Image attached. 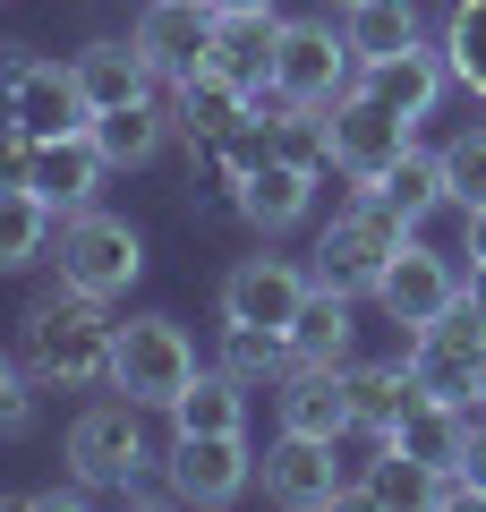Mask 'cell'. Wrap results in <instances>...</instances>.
<instances>
[{
    "label": "cell",
    "instance_id": "6da1fadb",
    "mask_svg": "<svg viewBox=\"0 0 486 512\" xmlns=\"http://www.w3.org/2000/svg\"><path fill=\"white\" fill-rule=\"evenodd\" d=\"M18 342H26V376H35L43 393H94V384H111L120 316H111V299H86V291H69V282H52V291L26 299Z\"/></svg>",
    "mask_w": 486,
    "mask_h": 512
},
{
    "label": "cell",
    "instance_id": "7a4b0ae2",
    "mask_svg": "<svg viewBox=\"0 0 486 512\" xmlns=\"http://www.w3.org/2000/svg\"><path fill=\"white\" fill-rule=\"evenodd\" d=\"M401 239H410V222H401L393 205L376 197V188H359V197L333 205V222L316 231L307 274L333 282V291H350V299H376V282H384V265L401 256Z\"/></svg>",
    "mask_w": 486,
    "mask_h": 512
},
{
    "label": "cell",
    "instance_id": "3957f363",
    "mask_svg": "<svg viewBox=\"0 0 486 512\" xmlns=\"http://www.w3.org/2000/svg\"><path fill=\"white\" fill-rule=\"evenodd\" d=\"M145 470H162V453L145 444V402L111 393V402H86V410L69 419V478L120 495L128 478H145Z\"/></svg>",
    "mask_w": 486,
    "mask_h": 512
},
{
    "label": "cell",
    "instance_id": "277c9868",
    "mask_svg": "<svg viewBox=\"0 0 486 512\" xmlns=\"http://www.w3.org/2000/svg\"><path fill=\"white\" fill-rule=\"evenodd\" d=\"M52 265H60V282H69V291H86V299H120L128 282L145 274V239L128 231L120 214H103V205H77V214H60Z\"/></svg>",
    "mask_w": 486,
    "mask_h": 512
},
{
    "label": "cell",
    "instance_id": "5b68a950",
    "mask_svg": "<svg viewBox=\"0 0 486 512\" xmlns=\"http://www.w3.org/2000/svg\"><path fill=\"white\" fill-rule=\"evenodd\" d=\"M197 384V342L180 333V316H128L120 325V350H111V393L145 410H171Z\"/></svg>",
    "mask_w": 486,
    "mask_h": 512
},
{
    "label": "cell",
    "instance_id": "8992f818",
    "mask_svg": "<svg viewBox=\"0 0 486 512\" xmlns=\"http://www.w3.org/2000/svg\"><path fill=\"white\" fill-rule=\"evenodd\" d=\"M359 77V52L333 18H282V52H273V94L282 103H333Z\"/></svg>",
    "mask_w": 486,
    "mask_h": 512
},
{
    "label": "cell",
    "instance_id": "52a82bcc",
    "mask_svg": "<svg viewBox=\"0 0 486 512\" xmlns=\"http://www.w3.org/2000/svg\"><path fill=\"white\" fill-rule=\"evenodd\" d=\"M307 291H316V274H307L299 256H239L231 274H222V325H265V333H290L307 308Z\"/></svg>",
    "mask_w": 486,
    "mask_h": 512
},
{
    "label": "cell",
    "instance_id": "ba28073f",
    "mask_svg": "<svg viewBox=\"0 0 486 512\" xmlns=\"http://www.w3.org/2000/svg\"><path fill=\"white\" fill-rule=\"evenodd\" d=\"M324 120H333V171H342V180H359V188H376L384 171L401 163V154H410V120H401V111H384L376 94H333V103H324Z\"/></svg>",
    "mask_w": 486,
    "mask_h": 512
},
{
    "label": "cell",
    "instance_id": "9c48e42d",
    "mask_svg": "<svg viewBox=\"0 0 486 512\" xmlns=\"http://www.w3.org/2000/svg\"><path fill=\"white\" fill-rule=\"evenodd\" d=\"M256 478H265L273 504L324 512V504H342L350 461H342V444H333V436H299V427H282V436L265 444V461H256Z\"/></svg>",
    "mask_w": 486,
    "mask_h": 512
},
{
    "label": "cell",
    "instance_id": "30bf717a",
    "mask_svg": "<svg viewBox=\"0 0 486 512\" xmlns=\"http://www.w3.org/2000/svg\"><path fill=\"white\" fill-rule=\"evenodd\" d=\"M376 308L393 316V325H435L444 308H461V265H452L444 248H427V239H401V256L384 265V282H376Z\"/></svg>",
    "mask_w": 486,
    "mask_h": 512
},
{
    "label": "cell",
    "instance_id": "8fae6325",
    "mask_svg": "<svg viewBox=\"0 0 486 512\" xmlns=\"http://www.w3.org/2000/svg\"><path fill=\"white\" fill-rule=\"evenodd\" d=\"M478 350H486V316L469 308H444L435 325H418L410 333V367H418V384L427 393H444V402H469L478 393Z\"/></svg>",
    "mask_w": 486,
    "mask_h": 512
},
{
    "label": "cell",
    "instance_id": "7c38bea8",
    "mask_svg": "<svg viewBox=\"0 0 486 512\" xmlns=\"http://www.w3.org/2000/svg\"><path fill=\"white\" fill-rule=\"evenodd\" d=\"M214 0H145V18H137V52L154 60V77L162 86H180V77H197L205 69V52H214Z\"/></svg>",
    "mask_w": 486,
    "mask_h": 512
},
{
    "label": "cell",
    "instance_id": "4fadbf2b",
    "mask_svg": "<svg viewBox=\"0 0 486 512\" xmlns=\"http://www.w3.org/2000/svg\"><path fill=\"white\" fill-rule=\"evenodd\" d=\"M359 94H376L384 111H401V120H427L435 103L452 94V60H444V43H401V52H384V60H359V77H350Z\"/></svg>",
    "mask_w": 486,
    "mask_h": 512
},
{
    "label": "cell",
    "instance_id": "5bb4252c",
    "mask_svg": "<svg viewBox=\"0 0 486 512\" xmlns=\"http://www.w3.org/2000/svg\"><path fill=\"white\" fill-rule=\"evenodd\" d=\"M162 478H171L180 504H231V495H248L256 453H248V436H171Z\"/></svg>",
    "mask_w": 486,
    "mask_h": 512
},
{
    "label": "cell",
    "instance_id": "9a60e30c",
    "mask_svg": "<svg viewBox=\"0 0 486 512\" xmlns=\"http://www.w3.org/2000/svg\"><path fill=\"white\" fill-rule=\"evenodd\" d=\"M342 384H350V436H367V444H384L427 402V384H418L410 359H342Z\"/></svg>",
    "mask_w": 486,
    "mask_h": 512
},
{
    "label": "cell",
    "instance_id": "2e32d148",
    "mask_svg": "<svg viewBox=\"0 0 486 512\" xmlns=\"http://www.w3.org/2000/svg\"><path fill=\"white\" fill-rule=\"evenodd\" d=\"M18 128L26 137H77V128H94L77 60H26L18 69Z\"/></svg>",
    "mask_w": 486,
    "mask_h": 512
},
{
    "label": "cell",
    "instance_id": "e0dca14e",
    "mask_svg": "<svg viewBox=\"0 0 486 512\" xmlns=\"http://www.w3.org/2000/svg\"><path fill=\"white\" fill-rule=\"evenodd\" d=\"M273 52H282V18H273V9H222L205 69H222L248 94H273Z\"/></svg>",
    "mask_w": 486,
    "mask_h": 512
},
{
    "label": "cell",
    "instance_id": "ac0fdd59",
    "mask_svg": "<svg viewBox=\"0 0 486 512\" xmlns=\"http://www.w3.org/2000/svg\"><path fill=\"white\" fill-rule=\"evenodd\" d=\"M273 402H282V427H299V436H333V444L350 436V384L333 359H290Z\"/></svg>",
    "mask_w": 486,
    "mask_h": 512
},
{
    "label": "cell",
    "instance_id": "d6986e66",
    "mask_svg": "<svg viewBox=\"0 0 486 512\" xmlns=\"http://www.w3.org/2000/svg\"><path fill=\"white\" fill-rule=\"evenodd\" d=\"M103 146H94V128H77V137H43L35 146V197L52 205V214H77V205H94V188H103Z\"/></svg>",
    "mask_w": 486,
    "mask_h": 512
},
{
    "label": "cell",
    "instance_id": "ffe728a7",
    "mask_svg": "<svg viewBox=\"0 0 486 512\" xmlns=\"http://www.w3.org/2000/svg\"><path fill=\"white\" fill-rule=\"evenodd\" d=\"M171 137H180V120H171V103H154V94L94 111V146H103V163H111V171H145L162 146H171Z\"/></svg>",
    "mask_w": 486,
    "mask_h": 512
},
{
    "label": "cell",
    "instance_id": "44dd1931",
    "mask_svg": "<svg viewBox=\"0 0 486 512\" xmlns=\"http://www.w3.org/2000/svg\"><path fill=\"white\" fill-rule=\"evenodd\" d=\"M248 111H256V94L231 86L222 69H197V77H180V86H171V120H180V146H188V154L214 146L222 128H239Z\"/></svg>",
    "mask_w": 486,
    "mask_h": 512
},
{
    "label": "cell",
    "instance_id": "7402d4cb",
    "mask_svg": "<svg viewBox=\"0 0 486 512\" xmlns=\"http://www.w3.org/2000/svg\"><path fill=\"white\" fill-rule=\"evenodd\" d=\"M316 188H324L316 171H299V163H282V154H273V163L239 188V222H256L265 239H282V231H299V222L316 214Z\"/></svg>",
    "mask_w": 486,
    "mask_h": 512
},
{
    "label": "cell",
    "instance_id": "603a6c76",
    "mask_svg": "<svg viewBox=\"0 0 486 512\" xmlns=\"http://www.w3.org/2000/svg\"><path fill=\"white\" fill-rule=\"evenodd\" d=\"M77 86H86L94 111H111V103H137V94H154L162 77H154V60H145L137 43L103 35V43H86V52H77Z\"/></svg>",
    "mask_w": 486,
    "mask_h": 512
},
{
    "label": "cell",
    "instance_id": "cb8c5ba5",
    "mask_svg": "<svg viewBox=\"0 0 486 512\" xmlns=\"http://www.w3.org/2000/svg\"><path fill=\"white\" fill-rule=\"evenodd\" d=\"M171 436H248V384L239 376H197L180 393V402H171Z\"/></svg>",
    "mask_w": 486,
    "mask_h": 512
},
{
    "label": "cell",
    "instance_id": "d4e9b609",
    "mask_svg": "<svg viewBox=\"0 0 486 512\" xmlns=\"http://www.w3.org/2000/svg\"><path fill=\"white\" fill-rule=\"evenodd\" d=\"M384 444H401V453L427 461V470H452V461H461V444H469V402H444V393H427V402H418Z\"/></svg>",
    "mask_w": 486,
    "mask_h": 512
},
{
    "label": "cell",
    "instance_id": "484cf974",
    "mask_svg": "<svg viewBox=\"0 0 486 512\" xmlns=\"http://www.w3.org/2000/svg\"><path fill=\"white\" fill-rule=\"evenodd\" d=\"M60 239V214L35 197V188H0V274H26L43 265Z\"/></svg>",
    "mask_w": 486,
    "mask_h": 512
},
{
    "label": "cell",
    "instance_id": "4316f807",
    "mask_svg": "<svg viewBox=\"0 0 486 512\" xmlns=\"http://www.w3.org/2000/svg\"><path fill=\"white\" fill-rule=\"evenodd\" d=\"M350 333H359V316H350V291H333V282H316L299 308V325H290V359H350Z\"/></svg>",
    "mask_w": 486,
    "mask_h": 512
},
{
    "label": "cell",
    "instance_id": "83f0119b",
    "mask_svg": "<svg viewBox=\"0 0 486 512\" xmlns=\"http://www.w3.org/2000/svg\"><path fill=\"white\" fill-rule=\"evenodd\" d=\"M376 197H384V205H393V214L418 231L435 205H452V188H444V146H435V154H427V146H410V154H401V163L376 180Z\"/></svg>",
    "mask_w": 486,
    "mask_h": 512
},
{
    "label": "cell",
    "instance_id": "f1b7e54d",
    "mask_svg": "<svg viewBox=\"0 0 486 512\" xmlns=\"http://www.w3.org/2000/svg\"><path fill=\"white\" fill-rule=\"evenodd\" d=\"M222 376H239L248 393H273L290 376V333H265V325H222Z\"/></svg>",
    "mask_w": 486,
    "mask_h": 512
},
{
    "label": "cell",
    "instance_id": "f546056e",
    "mask_svg": "<svg viewBox=\"0 0 486 512\" xmlns=\"http://www.w3.org/2000/svg\"><path fill=\"white\" fill-rule=\"evenodd\" d=\"M342 35H350L359 60H384V52H401V43H418V0H350Z\"/></svg>",
    "mask_w": 486,
    "mask_h": 512
},
{
    "label": "cell",
    "instance_id": "4dcf8cb0",
    "mask_svg": "<svg viewBox=\"0 0 486 512\" xmlns=\"http://www.w3.org/2000/svg\"><path fill=\"white\" fill-rule=\"evenodd\" d=\"M444 60H452V86H469V94L486 103V0H452Z\"/></svg>",
    "mask_w": 486,
    "mask_h": 512
},
{
    "label": "cell",
    "instance_id": "1f68e13d",
    "mask_svg": "<svg viewBox=\"0 0 486 512\" xmlns=\"http://www.w3.org/2000/svg\"><path fill=\"white\" fill-rule=\"evenodd\" d=\"M444 188H452L461 214H478V205H486V128H461V137L444 146Z\"/></svg>",
    "mask_w": 486,
    "mask_h": 512
},
{
    "label": "cell",
    "instance_id": "d6a6232c",
    "mask_svg": "<svg viewBox=\"0 0 486 512\" xmlns=\"http://www.w3.org/2000/svg\"><path fill=\"white\" fill-rule=\"evenodd\" d=\"M35 376H18V359L0 350V436H35Z\"/></svg>",
    "mask_w": 486,
    "mask_h": 512
},
{
    "label": "cell",
    "instance_id": "836d02e7",
    "mask_svg": "<svg viewBox=\"0 0 486 512\" xmlns=\"http://www.w3.org/2000/svg\"><path fill=\"white\" fill-rule=\"evenodd\" d=\"M35 52H18V43H0V137H9V128H18V69Z\"/></svg>",
    "mask_w": 486,
    "mask_h": 512
},
{
    "label": "cell",
    "instance_id": "e575fe53",
    "mask_svg": "<svg viewBox=\"0 0 486 512\" xmlns=\"http://www.w3.org/2000/svg\"><path fill=\"white\" fill-rule=\"evenodd\" d=\"M103 487H86V478H69V487H35V504L43 512H77V504H94Z\"/></svg>",
    "mask_w": 486,
    "mask_h": 512
},
{
    "label": "cell",
    "instance_id": "d590c367",
    "mask_svg": "<svg viewBox=\"0 0 486 512\" xmlns=\"http://www.w3.org/2000/svg\"><path fill=\"white\" fill-rule=\"evenodd\" d=\"M461 470H469V487L486 495V419H469V444H461Z\"/></svg>",
    "mask_w": 486,
    "mask_h": 512
},
{
    "label": "cell",
    "instance_id": "8d00e7d4",
    "mask_svg": "<svg viewBox=\"0 0 486 512\" xmlns=\"http://www.w3.org/2000/svg\"><path fill=\"white\" fill-rule=\"evenodd\" d=\"M461 256H469V265H486V205L469 214V239H461Z\"/></svg>",
    "mask_w": 486,
    "mask_h": 512
},
{
    "label": "cell",
    "instance_id": "74e56055",
    "mask_svg": "<svg viewBox=\"0 0 486 512\" xmlns=\"http://www.w3.org/2000/svg\"><path fill=\"white\" fill-rule=\"evenodd\" d=\"M461 299H469V308L486 316V265H469V274H461Z\"/></svg>",
    "mask_w": 486,
    "mask_h": 512
},
{
    "label": "cell",
    "instance_id": "f35d334b",
    "mask_svg": "<svg viewBox=\"0 0 486 512\" xmlns=\"http://www.w3.org/2000/svg\"><path fill=\"white\" fill-rule=\"evenodd\" d=\"M469 402H478V410H486V350H478V393H469Z\"/></svg>",
    "mask_w": 486,
    "mask_h": 512
},
{
    "label": "cell",
    "instance_id": "ab89813d",
    "mask_svg": "<svg viewBox=\"0 0 486 512\" xmlns=\"http://www.w3.org/2000/svg\"><path fill=\"white\" fill-rule=\"evenodd\" d=\"M214 9H273V0H214Z\"/></svg>",
    "mask_w": 486,
    "mask_h": 512
},
{
    "label": "cell",
    "instance_id": "60d3db41",
    "mask_svg": "<svg viewBox=\"0 0 486 512\" xmlns=\"http://www.w3.org/2000/svg\"><path fill=\"white\" fill-rule=\"evenodd\" d=\"M324 9H350V0H324Z\"/></svg>",
    "mask_w": 486,
    "mask_h": 512
}]
</instances>
